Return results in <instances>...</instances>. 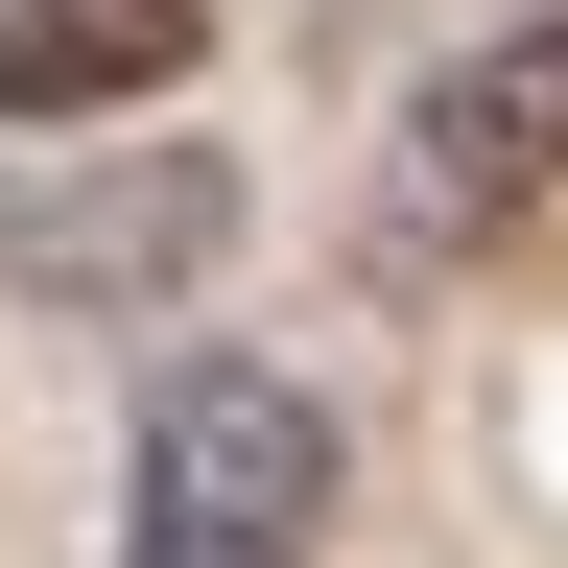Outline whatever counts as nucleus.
Instances as JSON below:
<instances>
[{"label":"nucleus","instance_id":"1","mask_svg":"<svg viewBox=\"0 0 568 568\" xmlns=\"http://www.w3.org/2000/svg\"><path fill=\"white\" fill-rule=\"evenodd\" d=\"M332 403L284 355H166L142 379V450H119V568H332Z\"/></svg>","mask_w":568,"mask_h":568},{"label":"nucleus","instance_id":"4","mask_svg":"<svg viewBox=\"0 0 568 568\" xmlns=\"http://www.w3.org/2000/svg\"><path fill=\"white\" fill-rule=\"evenodd\" d=\"M213 48V0H0V119L24 142H95V119H166Z\"/></svg>","mask_w":568,"mask_h":568},{"label":"nucleus","instance_id":"3","mask_svg":"<svg viewBox=\"0 0 568 568\" xmlns=\"http://www.w3.org/2000/svg\"><path fill=\"white\" fill-rule=\"evenodd\" d=\"M521 213H568V0L474 24V48L403 95V142H379V237H403V261H497Z\"/></svg>","mask_w":568,"mask_h":568},{"label":"nucleus","instance_id":"2","mask_svg":"<svg viewBox=\"0 0 568 568\" xmlns=\"http://www.w3.org/2000/svg\"><path fill=\"white\" fill-rule=\"evenodd\" d=\"M237 237H261L237 142H71V166L0 190V284H24L48 332H166Z\"/></svg>","mask_w":568,"mask_h":568}]
</instances>
